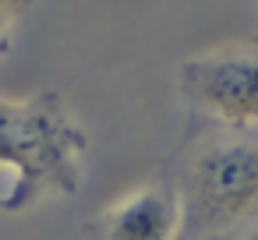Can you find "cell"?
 I'll use <instances>...</instances> for the list:
<instances>
[{"label":"cell","mask_w":258,"mask_h":240,"mask_svg":"<svg viewBox=\"0 0 258 240\" xmlns=\"http://www.w3.org/2000/svg\"><path fill=\"white\" fill-rule=\"evenodd\" d=\"M230 240H237V236H230ZM244 240H258V233H251V236H244Z\"/></svg>","instance_id":"6"},{"label":"cell","mask_w":258,"mask_h":240,"mask_svg":"<svg viewBox=\"0 0 258 240\" xmlns=\"http://www.w3.org/2000/svg\"><path fill=\"white\" fill-rule=\"evenodd\" d=\"M39 4V0H0V57L11 50L15 29L22 25V18Z\"/></svg>","instance_id":"5"},{"label":"cell","mask_w":258,"mask_h":240,"mask_svg":"<svg viewBox=\"0 0 258 240\" xmlns=\"http://www.w3.org/2000/svg\"><path fill=\"white\" fill-rule=\"evenodd\" d=\"M163 173L180 194V240H230L258 222V127L205 124Z\"/></svg>","instance_id":"1"},{"label":"cell","mask_w":258,"mask_h":240,"mask_svg":"<svg viewBox=\"0 0 258 240\" xmlns=\"http://www.w3.org/2000/svg\"><path fill=\"white\" fill-rule=\"evenodd\" d=\"M0 212H4V194H0Z\"/></svg>","instance_id":"7"},{"label":"cell","mask_w":258,"mask_h":240,"mask_svg":"<svg viewBox=\"0 0 258 240\" xmlns=\"http://www.w3.org/2000/svg\"><path fill=\"white\" fill-rule=\"evenodd\" d=\"M89 131L75 120L60 92L43 89L25 99L0 96V170H11L4 212L36 208L46 198H71L82 187Z\"/></svg>","instance_id":"2"},{"label":"cell","mask_w":258,"mask_h":240,"mask_svg":"<svg viewBox=\"0 0 258 240\" xmlns=\"http://www.w3.org/2000/svg\"><path fill=\"white\" fill-rule=\"evenodd\" d=\"M184 233V208L173 180L156 173L152 180L131 187L124 198L106 205L96 222V240H180Z\"/></svg>","instance_id":"4"},{"label":"cell","mask_w":258,"mask_h":240,"mask_svg":"<svg viewBox=\"0 0 258 240\" xmlns=\"http://www.w3.org/2000/svg\"><path fill=\"white\" fill-rule=\"evenodd\" d=\"M177 92L205 124L258 127V36H237L184 57Z\"/></svg>","instance_id":"3"}]
</instances>
